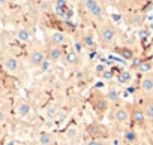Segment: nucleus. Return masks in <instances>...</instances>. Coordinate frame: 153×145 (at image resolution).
I'll return each instance as SVG.
<instances>
[{
	"label": "nucleus",
	"instance_id": "nucleus-11",
	"mask_svg": "<svg viewBox=\"0 0 153 145\" xmlns=\"http://www.w3.org/2000/svg\"><path fill=\"white\" fill-rule=\"evenodd\" d=\"M30 111H32V106H30V103H29L27 100L20 99V100L15 103V114H17L18 117L24 118V117H27V115L30 114Z\"/></svg>",
	"mask_w": 153,
	"mask_h": 145
},
{
	"label": "nucleus",
	"instance_id": "nucleus-34",
	"mask_svg": "<svg viewBox=\"0 0 153 145\" xmlns=\"http://www.w3.org/2000/svg\"><path fill=\"white\" fill-rule=\"evenodd\" d=\"M76 145H80V144H76Z\"/></svg>",
	"mask_w": 153,
	"mask_h": 145
},
{
	"label": "nucleus",
	"instance_id": "nucleus-29",
	"mask_svg": "<svg viewBox=\"0 0 153 145\" xmlns=\"http://www.w3.org/2000/svg\"><path fill=\"white\" fill-rule=\"evenodd\" d=\"M111 145H122V142H120V139H119V138H117V139L114 138V139L111 141Z\"/></svg>",
	"mask_w": 153,
	"mask_h": 145
},
{
	"label": "nucleus",
	"instance_id": "nucleus-24",
	"mask_svg": "<svg viewBox=\"0 0 153 145\" xmlns=\"http://www.w3.org/2000/svg\"><path fill=\"white\" fill-rule=\"evenodd\" d=\"M138 69H140V72H143V74H147V72L152 70V63L150 61H141Z\"/></svg>",
	"mask_w": 153,
	"mask_h": 145
},
{
	"label": "nucleus",
	"instance_id": "nucleus-31",
	"mask_svg": "<svg viewBox=\"0 0 153 145\" xmlns=\"http://www.w3.org/2000/svg\"><path fill=\"white\" fill-rule=\"evenodd\" d=\"M8 3H9V0H0V6H5Z\"/></svg>",
	"mask_w": 153,
	"mask_h": 145
},
{
	"label": "nucleus",
	"instance_id": "nucleus-19",
	"mask_svg": "<svg viewBox=\"0 0 153 145\" xmlns=\"http://www.w3.org/2000/svg\"><path fill=\"white\" fill-rule=\"evenodd\" d=\"M141 106H143V111H144V114H146L147 121L153 124V100L147 99V100H144V103H143Z\"/></svg>",
	"mask_w": 153,
	"mask_h": 145
},
{
	"label": "nucleus",
	"instance_id": "nucleus-32",
	"mask_svg": "<svg viewBox=\"0 0 153 145\" xmlns=\"http://www.w3.org/2000/svg\"><path fill=\"white\" fill-rule=\"evenodd\" d=\"M0 94H2V85H0Z\"/></svg>",
	"mask_w": 153,
	"mask_h": 145
},
{
	"label": "nucleus",
	"instance_id": "nucleus-25",
	"mask_svg": "<svg viewBox=\"0 0 153 145\" xmlns=\"http://www.w3.org/2000/svg\"><path fill=\"white\" fill-rule=\"evenodd\" d=\"M84 145H105V141L102 139H93V138H89L87 142Z\"/></svg>",
	"mask_w": 153,
	"mask_h": 145
},
{
	"label": "nucleus",
	"instance_id": "nucleus-5",
	"mask_svg": "<svg viewBox=\"0 0 153 145\" xmlns=\"http://www.w3.org/2000/svg\"><path fill=\"white\" fill-rule=\"evenodd\" d=\"M87 135L93 139H108L110 138V130L104 126V124H99V123H93V124H89L87 126Z\"/></svg>",
	"mask_w": 153,
	"mask_h": 145
},
{
	"label": "nucleus",
	"instance_id": "nucleus-6",
	"mask_svg": "<svg viewBox=\"0 0 153 145\" xmlns=\"http://www.w3.org/2000/svg\"><path fill=\"white\" fill-rule=\"evenodd\" d=\"M3 69L8 72L9 75H20L21 72V64L20 60L14 55H6L3 58Z\"/></svg>",
	"mask_w": 153,
	"mask_h": 145
},
{
	"label": "nucleus",
	"instance_id": "nucleus-21",
	"mask_svg": "<svg viewBox=\"0 0 153 145\" xmlns=\"http://www.w3.org/2000/svg\"><path fill=\"white\" fill-rule=\"evenodd\" d=\"M30 38H32V35H30V30H29V29L20 27V29L17 30V39H18L20 42H29Z\"/></svg>",
	"mask_w": 153,
	"mask_h": 145
},
{
	"label": "nucleus",
	"instance_id": "nucleus-16",
	"mask_svg": "<svg viewBox=\"0 0 153 145\" xmlns=\"http://www.w3.org/2000/svg\"><path fill=\"white\" fill-rule=\"evenodd\" d=\"M116 79H117V82L122 84V85L131 84V81H132V74H131V70H119V74L116 75Z\"/></svg>",
	"mask_w": 153,
	"mask_h": 145
},
{
	"label": "nucleus",
	"instance_id": "nucleus-27",
	"mask_svg": "<svg viewBox=\"0 0 153 145\" xmlns=\"http://www.w3.org/2000/svg\"><path fill=\"white\" fill-rule=\"evenodd\" d=\"M3 145H18V142H17V139H14V138H6L5 142H3Z\"/></svg>",
	"mask_w": 153,
	"mask_h": 145
},
{
	"label": "nucleus",
	"instance_id": "nucleus-15",
	"mask_svg": "<svg viewBox=\"0 0 153 145\" xmlns=\"http://www.w3.org/2000/svg\"><path fill=\"white\" fill-rule=\"evenodd\" d=\"M69 66H76L80 63V54L74 51V49H69L68 52H65V58H63Z\"/></svg>",
	"mask_w": 153,
	"mask_h": 145
},
{
	"label": "nucleus",
	"instance_id": "nucleus-17",
	"mask_svg": "<svg viewBox=\"0 0 153 145\" xmlns=\"http://www.w3.org/2000/svg\"><path fill=\"white\" fill-rule=\"evenodd\" d=\"M65 136L69 139V141H76L80 136V129L76 124H69L65 130Z\"/></svg>",
	"mask_w": 153,
	"mask_h": 145
},
{
	"label": "nucleus",
	"instance_id": "nucleus-2",
	"mask_svg": "<svg viewBox=\"0 0 153 145\" xmlns=\"http://www.w3.org/2000/svg\"><path fill=\"white\" fill-rule=\"evenodd\" d=\"M89 103L92 105L93 111L98 114H105L110 109V100L107 97V94L101 93V91H92L90 97H89Z\"/></svg>",
	"mask_w": 153,
	"mask_h": 145
},
{
	"label": "nucleus",
	"instance_id": "nucleus-4",
	"mask_svg": "<svg viewBox=\"0 0 153 145\" xmlns=\"http://www.w3.org/2000/svg\"><path fill=\"white\" fill-rule=\"evenodd\" d=\"M84 9L87 11V14L95 18V20H102L105 17V11L102 8V5L98 2V0H83Z\"/></svg>",
	"mask_w": 153,
	"mask_h": 145
},
{
	"label": "nucleus",
	"instance_id": "nucleus-12",
	"mask_svg": "<svg viewBox=\"0 0 153 145\" xmlns=\"http://www.w3.org/2000/svg\"><path fill=\"white\" fill-rule=\"evenodd\" d=\"M138 87H140V90H141L144 94H152V93H153V77L144 75V77L140 79Z\"/></svg>",
	"mask_w": 153,
	"mask_h": 145
},
{
	"label": "nucleus",
	"instance_id": "nucleus-28",
	"mask_svg": "<svg viewBox=\"0 0 153 145\" xmlns=\"http://www.w3.org/2000/svg\"><path fill=\"white\" fill-rule=\"evenodd\" d=\"M6 123V112L5 111H0V126Z\"/></svg>",
	"mask_w": 153,
	"mask_h": 145
},
{
	"label": "nucleus",
	"instance_id": "nucleus-23",
	"mask_svg": "<svg viewBox=\"0 0 153 145\" xmlns=\"http://www.w3.org/2000/svg\"><path fill=\"white\" fill-rule=\"evenodd\" d=\"M107 97H108L110 103H116V102H119V91H116V90H110V91L107 93Z\"/></svg>",
	"mask_w": 153,
	"mask_h": 145
},
{
	"label": "nucleus",
	"instance_id": "nucleus-33",
	"mask_svg": "<svg viewBox=\"0 0 153 145\" xmlns=\"http://www.w3.org/2000/svg\"><path fill=\"white\" fill-rule=\"evenodd\" d=\"M54 145H59V144H54Z\"/></svg>",
	"mask_w": 153,
	"mask_h": 145
},
{
	"label": "nucleus",
	"instance_id": "nucleus-30",
	"mask_svg": "<svg viewBox=\"0 0 153 145\" xmlns=\"http://www.w3.org/2000/svg\"><path fill=\"white\" fill-rule=\"evenodd\" d=\"M135 145H149V142L144 141V139H138V142H137Z\"/></svg>",
	"mask_w": 153,
	"mask_h": 145
},
{
	"label": "nucleus",
	"instance_id": "nucleus-22",
	"mask_svg": "<svg viewBox=\"0 0 153 145\" xmlns=\"http://www.w3.org/2000/svg\"><path fill=\"white\" fill-rule=\"evenodd\" d=\"M143 23H144V15L143 14H134V15H131V24L141 26Z\"/></svg>",
	"mask_w": 153,
	"mask_h": 145
},
{
	"label": "nucleus",
	"instance_id": "nucleus-18",
	"mask_svg": "<svg viewBox=\"0 0 153 145\" xmlns=\"http://www.w3.org/2000/svg\"><path fill=\"white\" fill-rule=\"evenodd\" d=\"M81 45H83L84 48H87V49L96 48V40H95L93 35H92V33H84V35L81 36Z\"/></svg>",
	"mask_w": 153,
	"mask_h": 145
},
{
	"label": "nucleus",
	"instance_id": "nucleus-20",
	"mask_svg": "<svg viewBox=\"0 0 153 145\" xmlns=\"http://www.w3.org/2000/svg\"><path fill=\"white\" fill-rule=\"evenodd\" d=\"M123 142H126V144H129V145H135V144L138 142V135H137V132L132 130V129L125 130V133H123Z\"/></svg>",
	"mask_w": 153,
	"mask_h": 145
},
{
	"label": "nucleus",
	"instance_id": "nucleus-9",
	"mask_svg": "<svg viewBox=\"0 0 153 145\" xmlns=\"http://www.w3.org/2000/svg\"><path fill=\"white\" fill-rule=\"evenodd\" d=\"M47 60V54L42 51V49H33L30 54H29V63L32 67H41L44 64V61Z\"/></svg>",
	"mask_w": 153,
	"mask_h": 145
},
{
	"label": "nucleus",
	"instance_id": "nucleus-26",
	"mask_svg": "<svg viewBox=\"0 0 153 145\" xmlns=\"http://www.w3.org/2000/svg\"><path fill=\"white\" fill-rule=\"evenodd\" d=\"M122 55H123V58H128V60L134 57V54H132L131 49H122Z\"/></svg>",
	"mask_w": 153,
	"mask_h": 145
},
{
	"label": "nucleus",
	"instance_id": "nucleus-14",
	"mask_svg": "<svg viewBox=\"0 0 153 145\" xmlns=\"http://www.w3.org/2000/svg\"><path fill=\"white\" fill-rule=\"evenodd\" d=\"M50 42H51V45L63 46V45L68 42V38H66V35L62 33V32H53V33L50 35Z\"/></svg>",
	"mask_w": 153,
	"mask_h": 145
},
{
	"label": "nucleus",
	"instance_id": "nucleus-3",
	"mask_svg": "<svg viewBox=\"0 0 153 145\" xmlns=\"http://www.w3.org/2000/svg\"><path fill=\"white\" fill-rule=\"evenodd\" d=\"M110 118L119 126H126L131 121V112L126 105H116L110 112Z\"/></svg>",
	"mask_w": 153,
	"mask_h": 145
},
{
	"label": "nucleus",
	"instance_id": "nucleus-7",
	"mask_svg": "<svg viewBox=\"0 0 153 145\" xmlns=\"http://www.w3.org/2000/svg\"><path fill=\"white\" fill-rule=\"evenodd\" d=\"M44 115L47 120L50 121H57V120H63L66 117V114L60 109V106L57 105H47L44 109Z\"/></svg>",
	"mask_w": 153,
	"mask_h": 145
},
{
	"label": "nucleus",
	"instance_id": "nucleus-13",
	"mask_svg": "<svg viewBox=\"0 0 153 145\" xmlns=\"http://www.w3.org/2000/svg\"><path fill=\"white\" fill-rule=\"evenodd\" d=\"M38 142L41 145H54V144H57L56 142V136L51 132H48V130H42L38 135Z\"/></svg>",
	"mask_w": 153,
	"mask_h": 145
},
{
	"label": "nucleus",
	"instance_id": "nucleus-10",
	"mask_svg": "<svg viewBox=\"0 0 153 145\" xmlns=\"http://www.w3.org/2000/svg\"><path fill=\"white\" fill-rule=\"evenodd\" d=\"M129 112H131V121L132 123H135L138 126H144L146 124L147 118H146V114L143 111V106H134V108L129 109Z\"/></svg>",
	"mask_w": 153,
	"mask_h": 145
},
{
	"label": "nucleus",
	"instance_id": "nucleus-1",
	"mask_svg": "<svg viewBox=\"0 0 153 145\" xmlns=\"http://www.w3.org/2000/svg\"><path fill=\"white\" fill-rule=\"evenodd\" d=\"M96 33H98L99 42H101L104 46H110L111 43H114V40H116V38H117V30H116L114 26L110 24V23H101V24L98 26Z\"/></svg>",
	"mask_w": 153,
	"mask_h": 145
},
{
	"label": "nucleus",
	"instance_id": "nucleus-8",
	"mask_svg": "<svg viewBox=\"0 0 153 145\" xmlns=\"http://www.w3.org/2000/svg\"><path fill=\"white\" fill-rule=\"evenodd\" d=\"M65 49L63 46H59V45H51L48 49H47V60H50L51 63H57L60 60L65 58Z\"/></svg>",
	"mask_w": 153,
	"mask_h": 145
}]
</instances>
